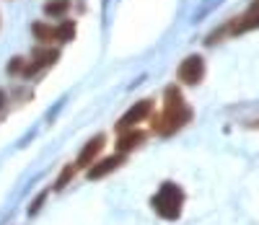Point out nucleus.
Wrapping results in <instances>:
<instances>
[{
	"label": "nucleus",
	"instance_id": "obj_1",
	"mask_svg": "<svg viewBox=\"0 0 259 225\" xmlns=\"http://www.w3.org/2000/svg\"><path fill=\"white\" fill-rule=\"evenodd\" d=\"M163 111L150 122V129L161 138H168V134H177L182 127H187L194 119V111L189 109V104L184 101L179 85H168L163 91Z\"/></svg>",
	"mask_w": 259,
	"mask_h": 225
},
{
	"label": "nucleus",
	"instance_id": "obj_2",
	"mask_svg": "<svg viewBox=\"0 0 259 225\" xmlns=\"http://www.w3.org/2000/svg\"><path fill=\"white\" fill-rule=\"evenodd\" d=\"M184 189L174 182H163L158 187V192L150 197V207H153V212L163 220H179L182 217V210H184Z\"/></svg>",
	"mask_w": 259,
	"mask_h": 225
},
{
	"label": "nucleus",
	"instance_id": "obj_3",
	"mask_svg": "<svg viewBox=\"0 0 259 225\" xmlns=\"http://www.w3.org/2000/svg\"><path fill=\"white\" fill-rule=\"evenodd\" d=\"M177 78L184 85H200L202 78H205V60H202V55L184 57L182 65H179V70H177Z\"/></svg>",
	"mask_w": 259,
	"mask_h": 225
},
{
	"label": "nucleus",
	"instance_id": "obj_4",
	"mask_svg": "<svg viewBox=\"0 0 259 225\" xmlns=\"http://www.w3.org/2000/svg\"><path fill=\"white\" fill-rule=\"evenodd\" d=\"M150 114H153V99H143L138 104H133V109L124 111V114L119 117V122L114 124L117 132H127V129H135V124H140L143 119H148Z\"/></svg>",
	"mask_w": 259,
	"mask_h": 225
},
{
	"label": "nucleus",
	"instance_id": "obj_5",
	"mask_svg": "<svg viewBox=\"0 0 259 225\" xmlns=\"http://www.w3.org/2000/svg\"><path fill=\"white\" fill-rule=\"evenodd\" d=\"M57 60H60V50H55V47H41V50H36V52H34V57H31V60H26L24 78L36 75L39 70H45V67L55 65Z\"/></svg>",
	"mask_w": 259,
	"mask_h": 225
},
{
	"label": "nucleus",
	"instance_id": "obj_6",
	"mask_svg": "<svg viewBox=\"0 0 259 225\" xmlns=\"http://www.w3.org/2000/svg\"><path fill=\"white\" fill-rule=\"evenodd\" d=\"M124 161H127V155H122V153L109 155V158H101V161H94L89 168H85V176H89L91 182H99V178L114 173L119 166H124Z\"/></svg>",
	"mask_w": 259,
	"mask_h": 225
},
{
	"label": "nucleus",
	"instance_id": "obj_7",
	"mask_svg": "<svg viewBox=\"0 0 259 225\" xmlns=\"http://www.w3.org/2000/svg\"><path fill=\"white\" fill-rule=\"evenodd\" d=\"M251 29H259V6H251L246 13H241L239 18H231L226 24V34H233V36Z\"/></svg>",
	"mask_w": 259,
	"mask_h": 225
},
{
	"label": "nucleus",
	"instance_id": "obj_8",
	"mask_svg": "<svg viewBox=\"0 0 259 225\" xmlns=\"http://www.w3.org/2000/svg\"><path fill=\"white\" fill-rule=\"evenodd\" d=\"M104 145H106V134L104 132H99V134H94V138L85 143L83 148H80V153H78V161H75V168H89L94 161H96V155L104 150Z\"/></svg>",
	"mask_w": 259,
	"mask_h": 225
},
{
	"label": "nucleus",
	"instance_id": "obj_9",
	"mask_svg": "<svg viewBox=\"0 0 259 225\" xmlns=\"http://www.w3.org/2000/svg\"><path fill=\"white\" fill-rule=\"evenodd\" d=\"M145 140H148V132H143V129H127V132H119V138H117V153L127 155V153L138 150Z\"/></svg>",
	"mask_w": 259,
	"mask_h": 225
},
{
	"label": "nucleus",
	"instance_id": "obj_10",
	"mask_svg": "<svg viewBox=\"0 0 259 225\" xmlns=\"http://www.w3.org/2000/svg\"><path fill=\"white\" fill-rule=\"evenodd\" d=\"M31 34H34V36H36V41H41V44L55 41V26L45 24V21H36V24L31 26Z\"/></svg>",
	"mask_w": 259,
	"mask_h": 225
},
{
	"label": "nucleus",
	"instance_id": "obj_11",
	"mask_svg": "<svg viewBox=\"0 0 259 225\" xmlns=\"http://www.w3.org/2000/svg\"><path fill=\"white\" fill-rule=\"evenodd\" d=\"M75 36V21H60V26H55V41L65 44V41H73Z\"/></svg>",
	"mask_w": 259,
	"mask_h": 225
},
{
	"label": "nucleus",
	"instance_id": "obj_12",
	"mask_svg": "<svg viewBox=\"0 0 259 225\" xmlns=\"http://www.w3.org/2000/svg\"><path fill=\"white\" fill-rule=\"evenodd\" d=\"M68 11H70V0H50L45 6V13L52 16V18H62Z\"/></svg>",
	"mask_w": 259,
	"mask_h": 225
},
{
	"label": "nucleus",
	"instance_id": "obj_13",
	"mask_svg": "<svg viewBox=\"0 0 259 225\" xmlns=\"http://www.w3.org/2000/svg\"><path fill=\"white\" fill-rule=\"evenodd\" d=\"M75 171H78V168H75V163H68V166H65V168L60 171V176H57V182H55V189H57V192H62L65 187H68V184L73 182Z\"/></svg>",
	"mask_w": 259,
	"mask_h": 225
},
{
	"label": "nucleus",
	"instance_id": "obj_14",
	"mask_svg": "<svg viewBox=\"0 0 259 225\" xmlns=\"http://www.w3.org/2000/svg\"><path fill=\"white\" fill-rule=\"evenodd\" d=\"M47 194H50V192L45 189V192H39V194L34 197V202L29 205V215H36V212L41 210V205H45V202H47Z\"/></svg>",
	"mask_w": 259,
	"mask_h": 225
},
{
	"label": "nucleus",
	"instance_id": "obj_15",
	"mask_svg": "<svg viewBox=\"0 0 259 225\" xmlns=\"http://www.w3.org/2000/svg\"><path fill=\"white\" fill-rule=\"evenodd\" d=\"M24 67H26V60L24 57H13L11 65H8V73L11 75H24Z\"/></svg>",
	"mask_w": 259,
	"mask_h": 225
},
{
	"label": "nucleus",
	"instance_id": "obj_16",
	"mask_svg": "<svg viewBox=\"0 0 259 225\" xmlns=\"http://www.w3.org/2000/svg\"><path fill=\"white\" fill-rule=\"evenodd\" d=\"M3 106H6V91H0V117H3Z\"/></svg>",
	"mask_w": 259,
	"mask_h": 225
},
{
	"label": "nucleus",
	"instance_id": "obj_17",
	"mask_svg": "<svg viewBox=\"0 0 259 225\" xmlns=\"http://www.w3.org/2000/svg\"><path fill=\"white\" fill-rule=\"evenodd\" d=\"M251 6H259V0H254V3H251Z\"/></svg>",
	"mask_w": 259,
	"mask_h": 225
},
{
	"label": "nucleus",
	"instance_id": "obj_18",
	"mask_svg": "<svg viewBox=\"0 0 259 225\" xmlns=\"http://www.w3.org/2000/svg\"><path fill=\"white\" fill-rule=\"evenodd\" d=\"M0 26H3V18H0Z\"/></svg>",
	"mask_w": 259,
	"mask_h": 225
}]
</instances>
